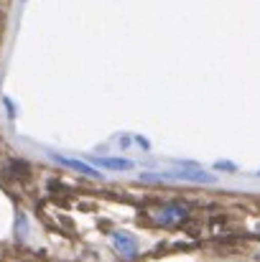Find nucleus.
Returning <instances> with one entry per match:
<instances>
[{"label": "nucleus", "instance_id": "f257e3e1", "mask_svg": "<svg viewBox=\"0 0 260 262\" xmlns=\"http://www.w3.org/2000/svg\"><path fill=\"white\" fill-rule=\"evenodd\" d=\"M176 171L164 173H141V181H189V183H217V176L204 173L196 163L191 161H178Z\"/></svg>", "mask_w": 260, "mask_h": 262}, {"label": "nucleus", "instance_id": "f03ea898", "mask_svg": "<svg viewBox=\"0 0 260 262\" xmlns=\"http://www.w3.org/2000/svg\"><path fill=\"white\" fill-rule=\"evenodd\" d=\"M110 239H112V247H115V252H117L123 260H135V257H138L141 247H138V239H135L130 232H125V229H117V232H112V234H110Z\"/></svg>", "mask_w": 260, "mask_h": 262}, {"label": "nucleus", "instance_id": "7ed1b4c3", "mask_svg": "<svg viewBox=\"0 0 260 262\" xmlns=\"http://www.w3.org/2000/svg\"><path fill=\"white\" fill-rule=\"evenodd\" d=\"M92 166L105 168V171H115V173H125V171L135 168V163L130 158H123V156H92Z\"/></svg>", "mask_w": 260, "mask_h": 262}, {"label": "nucleus", "instance_id": "20e7f679", "mask_svg": "<svg viewBox=\"0 0 260 262\" xmlns=\"http://www.w3.org/2000/svg\"><path fill=\"white\" fill-rule=\"evenodd\" d=\"M51 158L72 171H79L82 176H89V178H105V173H99V168H94L92 163H85V161H77V158H67V156H59V153H51Z\"/></svg>", "mask_w": 260, "mask_h": 262}, {"label": "nucleus", "instance_id": "39448f33", "mask_svg": "<svg viewBox=\"0 0 260 262\" xmlns=\"http://www.w3.org/2000/svg\"><path fill=\"white\" fill-rule=\"evenodd\" d=\"M186 219V209L181 204H166L161 206V211L156 214V222L161 227H173V224H181Z\"/></svg>", "mask_w": 260, "mask_h": 262}, {"label": "nucleus", "instance_id": "423d86ee", "mask_svg": "<svg viewBox=\"0 0 260 262\" xmlns=\"http://www.w3.org/2000/svg\"><path fill=\"white\" fill-rule=\"evenodd\" d=\"M26 237H28V219H26L23 211H18V216H15V239L23 242Z\"/></svg>", "mask_w": 260, "mask_h": 262}, {"label": "nucleus", "instance_id": "0eeeda50", "mask_svg": "<svg viewBox=\"0 0 260 262\" xmlns=\"http://www.w3.org/2000/svg\"><path fill=\"white\" fill-rule=\"evenodd\" d=\"M3 104H5V115H8V120H15L18 107L13 104V99H10V97H3Z\"/></svg>", "mask_w": 260, "mask_h": 262}, {"label": "nucleus", "instance_id": "6e6552de", "mask_svg": "<svg viewBox=\"0 0 260 262\" xmlns=\"http://www.w3.org/2000/svg\"><path fill=\"white\" fill-rule=\"evenodd\" d=\"M214 171H230V173H235V171H237V166H235V163H230V161H217V163H214Z\"/></svg>", "mask_w": 260, "mask_h": 262}, {"label": "nucleus", "instance_id": "1a4fd4ad", "mask_svg": "<svg viewBox=\"0 0 260 262\" xmlns=\"http://www.w3.org/2000/svg\"><path fill=\"white\" fill-rule=\"evenodd\" d=\"M258 176H260V171H258Z\"/></svg>", "mask_w": 260, "mask_h": 262}]
</instances>
